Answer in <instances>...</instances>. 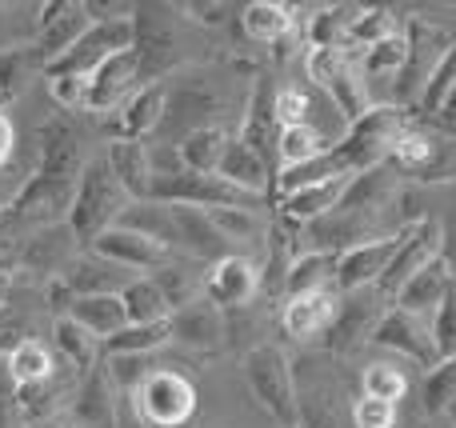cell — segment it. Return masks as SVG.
Instances as JSON below:
<instances>
[{
  "label": "cell",
  "instance_id": "obj_1",
  "mask_svg": "<svg viewBox=\"0 0 456 428\" xmlns=\"http://www.w3.org/2000/svg\"><path fill=\"white\" fill-rule=\"evenodd\" d=\"M128 205H133V197H128V189L117 181L109 157L88 160L85 173H80V181H77L72 208H69V229L77 232L80 248H93L104 232L117 229L120 216L128 213Z\"/></svg>",
  "mask_w": 456,
  "mask_h": 428
},
{
  "label": "cell",
  "instance_id": "obj_2",
  "mask_svg": "<svg viewBox=\"0 0 456 428\" xmlns=\"http://www.w3.org/2000/svg\"><path fill=\"white\" fill-rule=\"evenodd\" d=\"M409 125V112L396 104H372L356 125H348L345 141L329 149V165L337 176H361L369 168L385 165L393 141L401 136V128Z\"/></svg>",
  "mask_w": 456,
  "mask_h": 428
},
{
  "label": "cell",
  "instance_id": "obj_3",
  "mask_svg": "<svg viewBox=\"0 0 456 428\" xmlns=\"http://www.w3.org/2000/svg\"><path fill=\"white\" fill-rule=\"evenodd\" d=\"M125 405L141 428H189L197 416V384L176 368H152L125 392Z\"/></svg>",
  "mask_w": 456,
  "mask_h": 428
},
{
  "label": "cell",
  "instance_id": "obj_4",
  "mask_svg": "<svg viewBox=\"0 0 456 428\" xmlns=\"http://www.w3.org/2000/svg\"><path fill=\"white\" fill-rule=\"evenodd\" d=\"M244 381H248L252 397L260 400L268 416L281 428H300V400H297V376L284 357L281 344L260 341L244 352Z\"/></svg>",
  "mask_w": 456,
  "mask_h": 428
},
{
  "label": "cell",
  "instance_id": "obj_5",
  "mask_svg": "<svg viewBox=\"0 0 456 428\" xmlns=\"http://www.w3.org/2000/svg\"><path fill=\"white\" fill-rule=\"evenodd\" d=\"M168 12L173 8L165 4H136L133 12V52L141 61V80H152V85H160V77L184 61L181 32H176L181 16Z\"/></svg>",
  "mask_w": 456,
  "mask_h": 428
},
{
  "label": "cell",
  "instance_id": "obj_6",
  "mask_svg": "<svg viewBox=\"0 0 456 428\" xmlns=\"http://www.w3.org/2000/svg\"><path fill=\"white\" fill-rule=\"evenodd\" d=\"M404 40H409V56H404V69L396 77V109H404V104L417 109L425 85L441 69L444 56L452 52L456 40L449 36V28H441L436 20H420V16L404 20Z\"/></svg>",
  "mask_w": 456,
  "mask_h": 428
},
{
  "label": "cell",
  "instance_id": "obj_7",
  "mask_svg": "<svg viewBox=\"0 0 456 428\" xmlns=\"http://www.w3.org/2000/svg\"><path fill=\"white\" fill-rule=\"evenodd\" d=\"M441 253H444V224L436 221V216H417V221H409V229H404V237H401V248H396V256L388 261L377 288L388 301H396V293H401L425 264H433Z\"/></svg>",
  "mask_w": 456,
  "mask_h": 428
},
{
  "label": "cell",
  "instance_id": "obj_8",
  "mask_svg": "<svg viewBox=\"0 0 456 428\" xmlns=\"http://www.w3.org/2000/svg\"><path fill=\"white\" fill-rule=\"evenodd\" d=\"M37 56L45 61V69L53 61H61L72 44L88 32V8L77 4V0H53V4H40L37 8Z\"/></svg>",
  "mask_w": 456,
  "mask_h": 428
},
{
  "label": "cell",
  "instance_id": "obj_9",
  "mask_svg": "<svg viewBox=\"0 0 456 428\" xmlns=\"http://www.w3.org/2000/svg\"><path fill=\"white\" fill-rule=\"evenodd\" d=\"M372 344L388 352H401L404 360H417L420 368H433L436 365V344H433V325H425V317L417 312H404V309H385L380 317L377 333H372Z\"/></svg>",
  "mask_w": 456,
  "mask_h": 428
},
{
  "label": "cell",
  "instance_id": "obj_10",
  "mask_svg": "<svg viewBox=\"0 0 456 428\" xmlns=\"http://www.w3.org/2000/svg\"><path fill=\"white\" fill-rule=\"evenodd\" d=\"M141 85V61H136L133 48L125 52H112L101 69H93L85 77V109L88 112H112L125 104V96Z\"/></svg>",
  "mask_w": 456,
  "mask_h": 428
},
{
  "label": "cell",
  "instance_id": "obj_11",
  "mask_svg": "<svg viewBox=\"0 0 456 428\" xmlns=\"http://www.w3.org/2000/svg\"><path fill=\"white\" fill-rule=\"evenodd\" d=\"M40 176H53V181H69L77 184L80 173H85V136H80V128L72 125V120L56 117L48 120L45 128H40Z\"/></svg>",
  "mask_w": 456,
  "mask_h": 428
},
{
  "label": "cell",
  "instance_id": "obj_12",
  "mask_svg": "<svg viewBox=\"0 0 456 428\" xmlns=\"http://www.w3.org/2000/svg\"><path fill=\"white\" fill-rule=\"evenodd\" d=\"M340 312V293L337 288H313V293H297L284 301L281 309V328L292 341H321L329 328L337 325Z\"/></svg>",
  "mask_w": 456,
  "mask_h": 428
},
{
  "label": "cell",
  "instance_id": "obj_13",
  "mask_svg": "<svg viewBox=\"0 0 456 428\" xmlns=\"http://www.w3.org/2000/svg\"><path fill=\"white\" fill-rule=\"evenodd\" d=\"M401 237H404V232L385 237V240H372V245H356V248H348V253H340L337 256V277H332V288H337L340 296H345V293H361V288H377V280L385 277L388 261H393L396 248H401Z\"/></svg>",
  "mask_w": 456,
  "mask_h": 428
},
{
  "label": "cell",
  "instance_id": "obj_14",
  "mask_svg": "<svg viewBox=\"0 0 456 428\" xmlns=\"http://www.w3.org/2000/svg\"><path fill=\"white\" fill-rule=\"evenodd\" d=\"M165 104H168V85H144L120 104L109 117V136L112 141H149L157 136L160 120H165Z\"/></svg>",
  "mask_w": 456,
  "mask_h": 428
},
{
  "label": "cell",
  "instance_id": "obj_15",
  "mask_svg": "<svg viewBox=\"0 0 456 428\" xmlns=\"http://www.w3.org/2000/svg\"><path fill=\"white\" fill-rule=\"evenodd\" d=\"M93 253L96 256H104V261H112V264H120V269H128V272H157V269H165L173 256H181V253H168L165 245H157V240H149V237H141V232H133V229H125V224H117V229H109L101 240L93 245Z\"/></svg>",
  "mask_w": 456,
  "mask_h": 428
},
{
  "label": "cell",
  "instance_id": "obj_16",
  "mask_svg": "<svg viewBox=\"0 0 456 428\" xmlns=\"http://www.w3.org/2000/svg\"><path fill=\"white\" fill-rule=\"evenodd\" d=\"M77 256H80L77 232L69 229V221H61V224H48V229H37L28 240H24L20 269L56 280V277H64V269H69Z\"/></svg>",
  "mask_w": 456,
  "mask_h": 428
},
{
  "label": "cell",
  "instance_id": "obj_17",
  "mask_svg": "<svg viewBox=\"0 0 456 428\" xmlns=\"http://www.w3.org/2000/svg\"><path fill=\"white\" fill-rule=\"evenodd\" d=\"M256 293H260L256 261H248V256H224V261L208 264L205 296L216 309H244Z\"/></svg>",
  "mask_w": 456,
  "mask_h": 428
},
{
  "label": "cell",
  "instance_id": "obj_18",
  "mask_svg": "<svg viewBox=\"0 0 456 428\" xmlns=\"http://www.w3.org/2000/svg\"><path fill=\"white\" fill-rule=\"evenodd\" d=\"M372 296H385V293H380V288H361V293L340 296L337 325L329 328V349L332 352H353L361 341H372L380 317H385V312H377Z\"/></svg>",
  "mask_w": 456,
  "mask_h": 428
},
{
  "label": "cell",
  "instance_id": "obj_19",
  "mask_svg": "<svg viewBox=\"0 0 456 428\" xmlns=\"http://www.w3.org/2000/svg\"><path fill=\"white\" fill-rule=\"evenodd\" d=\"M61 280L69 285V293L80 301V296H120L136 280V272L120 269V264L104 261V256H96L93 248H88V253H80L77 261L64 269Z\"/></svg>",
  "mask_w": 456,
  "mask_h": 428
},
{
  "label": "cell",
  "instance_id": "obj_20",
  "mask_svg": "<svg viewBox=\"0 0 456 428\" xmlns=\"http://www.w3.org/2000/svg\"><path fill=\"white\" fill-rule=\"evenodd\" d=\"M348 184L353 176H332V181H321V184H308V189H297V192H284L281 197V213L289 224L305 229V224L321 221V216L337 213L340 200H345Z\"/></svg>",
  "mask_w": 456,
  "mask_h": 428
},
{
  "label": "cell",
  "instance_id": "obj_21",
  "mask_svg": "<svg viewBox=\"0 0 456 428\" xmlns=\"http://www.w3.org/2000/svg\"><path fill=\"white\" fill-rule=\"evenodd\" d=\"M452 264H449V256H436L433 264H425V269L417 272V277L409 280V285L396 293V309H404V312H417V317H425V312H436L441 309V301H444V293H449V285H452Z\"/></svg>",
  "mask_w": 456,
  "mask_h": 428
},
{
  "label": "cell",
  "instance_id": "obj_22",
  "mask_svg": "<svg viewBox=\"0 0 456 428\" xmlns=\"http://www.w3.org/2000/svg\"><path fill=\"white\" fill-rule=\"evenodd\" d=\"M216 176H224V181L236 184L240 192H252V197H265V200L273 197V189H276L273 168H268L265 160H260V152H252L240 136H232V144H228V152L221 160V173Z\"/></svg>",
  "mask_w": 456,
  "mask_h": 428
},
{
  "label": "cell",
  "instance_id": "obj_23",
  "mask_svg": "<svg viewBox=\"0 0 456 428\" xmlns=\"http://www.w3.org/2000/svg\"><path fill=\"white\" fill-rule=\"evenodd\" d=\"M168 325H173V341L189 344V349H216L221 336H224V317H221V309H216L208 296L192 301L189 309L173 312Z\"/></svg>",
  "mask_w": 456,
  "mask_h": 428
},
{
  "label": "cell",
  "instance_id": "obj_24",
  "mask_svg": "<svg viewBox=\"0 0 456 428\" xmlns=\"http://www.w3.org/2000/svg\"><path fill=\"white\" fill-rule=\"evenodd\" d=\"M205 277H208V264L192 261V256H173L165 269L152 272V280H157V288L165 293V301L173 312L189 309L192 301L205 296Z\"/></svg>",
  "mask_w": 456,
  "mask_h": 428
},
{
  "label": "cell",
  "instance_id": "obj_25",
  "mask_svg": "<svg viewBox=\"0 0 456 428\" xmlns=\"http://www.w3.org/2000/svg\"><path fill=\"white\" fill-rule=\"evenodd\" d=\"M436 152H441V136L425 133L420 125H404L401 136L393 141V152H388V165L396 168V173L404 176H417V181H428V173H433L436 165Z\"/></svg>",
  "mask_w": 456,
  "mask_h": 428
},
{
  "label": "cell",
  "instance_id": "obj_26",
  "mask_svg": "<svg viewBox=\"0 0 456 428\" xmlns=\"http://www.w3.org/2000/svg\"><path fill=\"white\" fill-rule=\"evenodd\" d=\"M104 157H109L117 181L128 189V197L149 200V189H152V152H149V144H141V141H109Z\"/></svg>",
  "mask_w": 456,
  "mask_h": 428
},
{
  "label": "cell",
  "instance_id": "obj_27",
  "mask_svg": "<svg viewBox=\"0 0 456 428\" xmlns=\"http://www.w3.org/2000/svg\"><path fill=\"white\" fill-rule=\"evenodd\" d=\"M4 373L12 376L16 389H32V384H45L56 376V357L48 352V344H40L37 336H24L8 349Z\"/></svg>",
  "mask_w": 456,
  "mask_h": 428
},
{
  "label": "cell",
  "instance_id": "obj_28",
  "mask_svg": "<svg viewBox=\"0 0 456 428\" xmlns=\"http://www.w3.org/2000/svg\"><path fill=\"white\" fill-rule=\"evenodd\" d=\"M53 336H56V352H61V360L80 376V381H85V376L104 360L101 341H96L88 328H80L77 320L61 317V320L53 325Z\"/></svg>",
  "mask_w": 456,
  "mask_h": 428
},
{
  "label": "cell",
  "instance_id": "obj_29",
  "mask_svg": "<svg viewBox=\"0 0 456 428\" xmlns=\"http://www.w3.org/2000/svg\"><path fill=\"white\" fill-rule=\"evenodd\" d=\"M236 133H228V128H200V133L184 136L181 144H176V152H181V168H189V173H200V176H216L221 173V160L228 152V144H232Z\"/></svg>",
  "mask_w": 456,
  "mask_h": 428
},
{
  "label": "cell",
  "instance_id": "obj_30",
  "mask_svg": "<svg viewBox=\"0 0 456 428\" xmlns=\"http://www.w3.org/2000/svg\"><path fill=\"white\" fill-rule=\"evenodd\" d=\"M64 317L77 320L80 328H88L96 341H109L112 333H120L128 325V312L120 296H80V301H72V309Z\"/></svg>",
  "mask_w": 456,
  "mask_h": 428
},
{
  "label": "cell",
  "instance_id": "obj_31",
  "mask_svg": "<svg viewBox=\"0 0 456 428\" xmlns=\"http://www.w3.org/2000/svg\"><path fill=\"white\" fill-rule=\"evenodd\" d=\"M240 28L248 32L252 40L281 44V40L292 36V28H297V16H292L289 4H276V0H252V4L240 8Z\"/></svg>",
  "mask_w": 456,
  "mask_h": 428
},
{
  "label": "cell",
  "instance_id": "obj_32",
  "mask_svg": "<svg viewBox=\"0 0 456 428\" xmlns=\"http://www.w3.org/2000/svg\"><path fill=\"white\" fill-rule=\"evenodd\" d=\"M165 344H173V325L168 320H160V325H125L109 341H101V349L104 360H117V357H152Z\"/></svg>",
  "mask_w": 456,
  "mask_h": 428
},
{
  "label": "cell",
  "instance_id": "obj_33",
  "mask_svg": "<svg viewBox=\"0 0 456 428\" xmlns=\"http://www.w3.org/2000/svg\"><path fill=\"white\" fill-rule=\"evenodd\" d=\"M356 16H361V4H324V8H313L308 28H305L308 48H340V52H345L348 32H353Z\"/></svg>",
  "mask_w": 456,
  "mask_h": 428
},
{
  "label": "cell",
  "instance_id": "obj_34",
  "mask_svg": "<svg viewBox=\"0 0 456 428\" xmlns=\"http://www.w3.org/2000/svg\"><path fill=\"white\" fill-rule=\"evenodd\" d=\"M120 224L141 237L165 245L168 253H176V221H173V205H160V200H133L128 213L120 216Z\"/></svg>",
  "mask_w": 456,
  "mask_h": 428
},
{
  "label": "cell",
  "instance_id": "obj_35",
  "mask_svg": "<svg viewBox=\"0 0 456 428\" xmlns=\"http://www.w3.org/2000/svg\"><path fill=\"white\" fill-rule=\"evenodd\" d=\"M208 216H213V224L221 229V237L232 245L236 256H244L240 248L248 245H265L268 237V221L252 208H208Z\"/></svg>",
  "mask_w": 456,
  "mask_h": 428
},
{
  "label": "cell",
  "instance_id": "obj_36",
  "mask_svg": "<svg viewBox=\"0 0 456 428\" xmlns=\"http://www.w3.org/2000/svg\"><path fill=\"white\" fill-rule=\"evenodd\" d=\"M332 277H337V256L300 253L284 269V293L297 296V293H313V288H332Z\"/></svg>",
  "mask_w": 456,
  "mask_h": 428
},
{
  "label": "cell",
  "instance_id": "obj_37",
  "mask_svg": "<svg viewBox=\"0 0 456 428\" xmlns=\"http://www.w3.org/2000/svg\"><path fill=\"white\" fill-rule=\"evenodd\" d=\"M404 56H409V40H404V32H396V36L372 44L369 52L353 56V64L361 69V77L369 80V88H372V80H396L401 77Z\"/></svg>",
  "mask_w": 456,
  "mask_h": 428
},
{
  "label": "cell",
  "instance_id": "obj_38",
  "mask_svg": "<svg viewBox=\"0 0 456 428\" xmlns=\"http://www.w3.org/2000/svg\"><path fill=\"white\" fill-rule=\"evenodd\" d=\"M120 301H125L128 325H160V320L173 317L165 293L157 288V280H152V277H136L133 285L120 293Z\"/></svg>",
  "mask_w": 456,
  "mask_h": 428
},
{
  "label": "cell",
  "instance_id": "obj_39",
  "mask_svg": "<svg viewBox=\"0 0 456 428\" xmlns=\"http://www.w3.org/2000/svg\"><path fill=\"white\" fill-rule=\"evenodd\" d=\"M396 32H404V28L393 16V8H361V16L353 20V32H348V44H345L348 61L361 56V52H369V48L380 44V40L396 36Z\"/></svg>",
  "mask_w": 456,
  "mask_h": 428
},
{
  "label": "cell",
  "instance_id": "obj_40",
  "mask_svg": "<svg viewBox=\"0 0 456 428\" xmlns=\"http://www.w3.org/2000/svg\"><path fill=\"white\" fill-rule=\"evenodd\" d=\"M420 400H425L428 416H444V408L456 400V357H444L428 368L425 384H420Z\"/></svg>",
  "mask_w": 456,
  "mask_h": 428
},
{
  "label": "cell",
  "instance_id": "obj_41",
  "mask_svg": "<svg viewBox=\"0 0 456 428\" xmlns=\"http://www.w3.org/2000/svg\"><path fill=\"white\" fill-rule=\"evenodd\" d=\"M404 392H409V376H404L396 365H385V360H380V365H369L361 373V397L396 405V400H404Z\"/></svg>",
  "mask_w": 456,
  "mask_h": 428
},
{
  "label": "cell",
  "instance_id": "obj_42",
  "mask_svg": "<svg viewBox=\"0 0 456 428\" xmlns=\"http://www.w3.org/2000/svg\"><path fill=\"white\" fill-rule=\"evenodd\" d=\"M324 152H329V144H324L308 125L281 128V173H284V168H300V165H308V160L324 157Z\"/></svg>",
  "mask_w": 456,
  "mask_h": 428
},
{
  "label": "cell",
  "instance_id": "obj_43",
  "mask_svg": "<svg viewBox=\"0 0 456 428\" xmlns=\"http://www.w3.org/2000/svg\"><path fill=\"white\" fill-rule=\"evenodd\" d=\"M452 88H456V44H452V52L441 61V69L433 72V80L425 85V93H420L417 112H412V117L436 120V117H441V109H444V101L452 96Z\"/></svg>",
  "mask_w": 456,
  "mask_h": 428
},
{
  "label": "cell",
  "instance_id": "obj_44",
  "mask_svg": "<svg viewBox=\"0 0 456 428\" xmlns=\"http://www.w3.org/2000/svg\"><path fill=\"white\" fill-rule=\"evenodd\" d=\"M37 64H45L37 56V48H4V52H0V104L20 96L24 77H28V69H37Z\"/></svg>",
  "mask_w": 456,
  "mask_h": 428
},
{
  "label": "cell",
  "instance_id": "obj_45",
  "mask_svg": "<svg viewBox=\"0 0 456 428\" xmlns=\"http://www.w3.org/2000/svg\"><path fill=\"white\" fill-rule=\"evenodd\" d=\"M433 344H436V360H444V357H456V277H452V285H449V293H444V301H441V309L433 312Z\"/></svg>",
  "mask_w": 456,
  "mask_h": 428
},
{
  "label": "cell",
  "instance_id": "obj_46",
  "mask_svg": "<svg viewBox=\"0 0 456 428\" xmlns=\"http://www.w3.org/2000/svg\"><path fill=\"white\" fill-rule=\"evenodd\" d=\"M300 428H340V413L332 405V389H313L308 397H300Z\"/></svg>",
  "mask_w": 456,
  "mask_h": 428
},
{
  "label": "cell",
  "instance_id": "obj_47",
  "mask_svg": "<svg viewBox=\"0 0 456 428\" xmlns=\"http://www.w3.org/2000/svg\"><path fill=\"white\" fill-rule=\"evenodd\" d=\"M348 424L353 428H396V405L356 397L353 408H348Z\"/></svg>",
  "mask_w": 456,
  "mask_h": 428
},
{
  "label": "cell",
  "instance_id": "obj_48",
  "mask_svg": "<svg viewBox=\"0 0 456 428\" xmlns=\"http://www.w3.org/2000/svg\"><path fill=\"white\" fill-rule=\"evenodd\" d=\"M276 120H281V128L305 125V120H308V85L276 88Z\"/></svg>",
  "mask_w": 456,
  "mask_h": 428
},
{
  "label": "cell",
  "instance_id": "obj_49",
  "mask_svg": "<svg viewBox=\"0 0 456 428\" xmlns=\"http://www.w3.org/2000/svg\"><path fill=\"white\" fill-rule=\"evenodd\" d=\"M48 96L61 109H85V77H45Z\"/></svg>",
  "mask_w": 456,
  "mask_h": 428
},
{
  "label": "cell",
  "instance_id": "obj_50",
  "mask_svg": "<svg viewBox=\"0 0 456 428\" xmlns=\"http://www.w3.org/2000/svg\"><path fill=\"white\" fill-rule=\"evenodd\" d=\"M181 12H189V20H197L200 28H224L240 8L236 4H184ZM236 20H240V16H236Z\"/></svg>",
  "mask_w": 456,
  "mask_h": 428
},
{
  "label": "cell",
  "instance_id": "obj_51",
  "mask_svg": "<svg viewBox=\"0 0 456 428\" xmlns=\"http://www.w3.org/2000/svg\"><path fill=\"white\" fill-rule=\"evenodd\" d=\"M20 408H16V384L8 373H0V428H20Z\"/></svg>",
  "mask_w": 456,
  "mask_h": 428
},
{
  "label": "cell",
  "instance_id": "obj_52",
  "mask_svg": "<svg viewBox=\"0 0 456 428\" xmlns=\"http://www.w3.org/2000/svg\"><path fill=\"white\" fill-rule=\"evenodd\" d=\"M12 144H16V128H12V120H8V112L0 109V165L12 157Z\"/></svg>",
  "mask_w": 456,
  "mask_h": 428
},
{
  "label": "cell",
  "instance_id": "obj_53",
  "mask_svg": "<svg viewBox=\"0 0 456 428\" xmlns=\"http://www.w3.org/2000/svg\"><path fill=\"white\" fill-rule=\"evenodd\" d=\"M441 224H444V256H449V264L456 272V213L449 216V221H441Z\"/></svg>",
  "mask_w": 456,
  "mask_h": 428
},
{
  "label": "cell",
  "instance_id": "obj_54",
  "mask_svg": "<svg viewBox=\"0 0 456 428\" xmlns=\"http://www.w3.org/2000/svg\"><path fill=\"white\" fill-rule=\"evenodd\" d=\"M8 293H12V277L0 272V317H4V309H8Z\"/></svg>",
  "mask_w": 456,
  "mask_h": 428
},
{
  "label": "cell",
  "instance_id": "obj_55",
  "mask_svg": "<svg viewBox=\"0 0 456 428\" xmlns=\"http://www.w3.org/2000/svg\"><path fill=\"white\" fill-rule=\"evenodd\" d=\"M117 428H141V424L133 421V413H128V405H125V400H120V421H117Z\"/></svg>",
  "mask_w": 456,
  "mask_h": 428
},
{
  "label": "cell",
  "instance_id": "obj_56",
  "mask_svg": "<svg viewBox=\"0 0 456 428\" xmlns=\"http://www.w3.org/2000/svg\"><path fill=\"white\" fill-rule=\"evenodd\" d=\"M444 421H449V424H456V400H452L449 408H444Z\"/></svg>",
  "mask_w": 456,
  "mask_h": 428
},
{
  "label": "cell",
  "instance_id": "obj_57",
  "mask_svg": "<svg viewBox=\"0 0 456 428\" xmlns=\"http://www.w3.org/2000/svg\"><path fill=\"white\" fill-rule=\"evenodd\" d=\"M8 221V208H4V200H0V224H4Z\"/></svg>",
  "mask_w": 456,
  "mask_h": 428
},
{
  "label": "cell",
  "instance_id": "obj_58",
  "mask_svg": "<svg viewBox=\"0 0 456 428\" xmlns=\"http://www.w3.org/2000/svg\"><path fill=\"white\" fill-rule=\"evenodd\" d=\"M433 428H456V424H449V421H444V416H441V424H433Z\"/></svg>",
  "mask_w": 456,
  "mask_h": 428
},
{
  "label": "cell",
  "instance_id": "obj_59",
  "mask_svg": "<svg viewBox=\"0 0 456 428\" xmlns=\"http://www.w3.org/2000/svg\"><path fill=\"white\" fill-rule=\"evenodd\" d=\"M69 428H80V424H69Z\"/></svg>",
  "mask_w": 456,
  "mask_h": 428
}]
</instances>
